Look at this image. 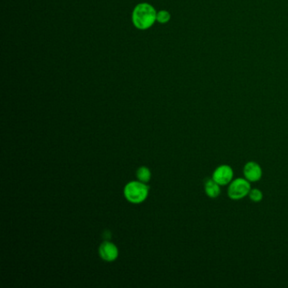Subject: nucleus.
<instances>
[{
    "instance_id": "nucleus-1",
    "label": "nucleus",
    "mask_w": 288,
    "mask_h": 288,
    "mask_svg": "<svg viewBox=\"0 0 288 288\" xmlns=\"http://www.w3.org/2000/svg\"><path fill=\"white\" fill-rule=\"evenodd\" d=\"M156 15L155 9L149 3H139L134 8L132 15L134 25L139 30L150 28L155 23Z\"/></svg>"
},
{
    "instance_id": "nucleus-2",
    "label": "nucleus",
    "mask_w": 288,
    "mask_h": 288,
    "mask_svg": "<svg viewBox=\"0 0 288 288\" xmlns=\"http://www.w3.org/2000/svg\"><path fill=\"white\" fill-rule=\"evenodd\" d=\"M251 190L250 182L245 177H238L232 179L229 184L228 195L231 200H239L249 195Z\"/></svg>"
},
{
    "instance_id": "nucleus-3",
    "label": "nucleus",
    "mask_w": 288,
    "mask_h": 288,
    "mask_svg": "<svg viewBox=\"0 0 288 288\" xmlns=\"http://www.w3.org/2000/svg\"><path fill=\"white\" fill-rule=\"evenodd\" d=\"M148 187L142 182H131L124 189V195L130 202L138 204L146 200Z\"/></svg>"
},
{
    "instance_id": "nucleus-4",
    "label": "nucleus",
    "mask_w": 288,
    "mask_h": 288,
    "mask_svg": "<svg viewBox=\"0 0 288 288\" xmlns=\"http://www.w3.org/2000/svg\"><path fill=\"white\" fill-rule=\"evenodd\" d=\"M234 176L233 169L229 165L222 164L215 168L212 173V178L221 186L230 184Z\"/></svg>"
},
{
    "instance_id": "nucleus-5",
    "label": "nucleus",
    "mask_w": 288,
    "mask_h": 288,
    "mask_svg": "<svg viewBox=\"0 0 288 288\" xmlns=\"http://www.w3.org/2000/svg\"><path fill=\"white\" fill-rule=\"evenodd\" d=\"M244 177L250 183H256L261 179L263 171L260 165L258 164L257 162H249L244 165Z\"/></svg>"
},
{
    "instance_id": "nucleus-6",
    "label": "nucleus",
    "mask_w": 288,
    "mask_h": 288,
    "mask_svg": "<svg viewBox=\"0 0 288 288\" xmlns=\"http://www.w3.org/2000/svg\"><path fill=\"white\" fill-rule=\"evenodd\" d=\"M99 253H100V256L106 261H113L115 259H117L118 251L117 247L114 244L107 241L100 246Z\"/></svg>"
},
{
    "instance_id": "nucleus-7",
    "label": "nucleus",
    "mask_w": 288,
    "mask_h": 288,
    "mask_svg": "<svg viewBox=\"0 0 288 288\" xmlns=\"http://www.w3.org/2000/svg\"><path fill=\"white\" fill-rule=\"evenodd\" d=\"M204 190L206 195L211 198L215 199L220 196L222 190H221V185L217 184L212 177L211 178H207L204 182Z\"/></svg>"
},
{
    "instance_id": "nucleus-8",
    "label": "nucleus",
    "mask_w": 288,
    "mask_h": 288,
    "mask_svg": "<svg viewBox=\"0 0 288 288\" xmlns=\"http://www.w3.org/2000/svg\"><path fill=\"white\" fill-rule=\"evenodd\" d=\"M137 177L139 180L142 183H146L150 180L151 178V172L148 168L146 167H141L138 169L137 171Z\"/></svg>"
},
{
    "instance_id": "nucleus-9",
    "label": "nucleus",
    "mask_w": 288,
    "mask_h": 288,
    "mask_svg": "<svg viewBox=\"0 0 288 288\" xmlns=\"http://www.w3.org/2000/svg\"><path fill=\"white\" fill-rule=\"evenodd\" d=\"M248 196L250 197L251 201L254 203H259L263 200L264 195L262 191L259 190V189H251Z\"/></svg>"
},
{
    "instance_id": "nucleus-10",
    "label": "nucleus",
    "mask_w": 288,
    "mask_h": 288,
    "mask_svg": "<svg viewBox=\"0 0 288 288\" xmlns=\"http://www.w3.org/2000/svg\"><path fill=\"white\" fill-rule=\"evenodd\" d=\"M170 17H171V16H170V14H169L168 11H166V10H161V11L157 13V15H156V20H157L159 23L164 24V23H167L169 21Z\"/></svg>"
}]
</instances>
